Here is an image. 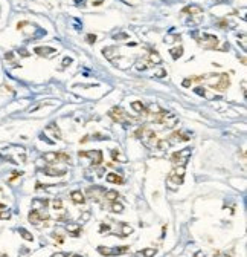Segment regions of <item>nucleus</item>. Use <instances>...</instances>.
<instances>
[{"mask_svg": "<svg viewBox=\"0 0 247 257\" xmlns=\"http://www.w3.org/2000/svg\"><path fill=\"white\" fill-rule=\"evenodd\" d=\"M207 78L211 80H206L207 84L211 86L212 89H215L217 92H224L229 86H230V80H229V75L227 74H217V75H206Z\"/></svg>", "mask_w": 247, "mask_h": 257, "instance_id": "1", "label": "nucleus"}, {"mask_svg": "<svg viewBox=\"0 0 247 257\" xmlns=\"http://www.w3.org/2000/svg\"><path fill=\"white\" fill-rule=\"evenodd\" d=\"M153 118H149L153 122H156V124H162V126H166V127H169V128H173L175 127V124L179 122V120H177V116L173 115L171 112H166V110H159L157 113H154L151 115Z\"/></svg>", "mask_w": 247, "mask_h": 257, "instance_id": "2", "label": "nucleus"}, {"mask_svg": "<svg viewBox=\"0 0 247 257\" xmlns=\"http://www.w3.org/2000/svg\"><path fill=\"white\" fill-rule=\"evenodd\" d=\"M108 116H110L113 121L119 122V124H127L128 121L131 122L130 116H127V113L124 112L122 107H113V109H111V110L108 112Z\"/></svg>", "mask_w": 247, "mask_h": 257, "instance_id": "3", "label": "nucleus"}, {"mask_svg": "<svg viewBox=\"0 0 247 257\" xmlns=\"http://www.w3.org/2000/svg\"><path fill=\"white\" fill-rule=\"evenodd\" d=\"M189 156H191V148H185V150H181V152L173 153L171 161H173L175 165H185L188 162V159H189Z\"/></svg>", "mask_w": 247, "mask_h": 257, "instance_id": "4", "label": "nucleus"}, {"mask_svg": "<svg viewBox=\"0 0 247 257\" xmlns=\"http://www.w3.org/2000/svg\"><path fill=\"white\" fill-rule=\"evenodd\" d=\"M200 46L206 47V49H217L218 47V40L215 35H209V34H203L201 38H198Z\"/></svg>", "mask_w": 247, "mask_h": 257, "instance_id": "5", "label": "nucleus"}, {"mask_svg": "<svg viewBox=\"0 0 247 257\" xmlns=\"http://www.w3.org/2000/svg\"><path fill=\"white\" fill-rule=\"evenodd\" d=\"M79 158H90L93 165H98L102 162V153L99 150H93V152H79Z\"/></svg>", "mask_w": 247, "mask_h": 257, "instance_id": "6", "label": "nucleus"}, {"mask_svg": "<svg viewBox=\"0 0 247 257\" xmlns=\"http://www.w3.org/2000/svg\"><path fill=\"white\" fill-rule=\"evenodd\" d=\"M128 249V246H121V248H115V249H111V248H105V246H99L98 251L102 256H116V254H122V253H125V251Z\"/></svg>", "mask_w": 247, "mask_h": 257, "instance_id": "7", "label": "nucleus"}, {"mask_svg": "<svg viewBox=\"0 0 247 257\" xmlns=\"http://www.w3.org/2000/svg\"><path fill=\"white\" fill-rule=\"evenodd\" d=\"M47 219H49V214L40 213V211H37V210L31 211V214H29V222H32V223H38L41 221H47Z\"/></svg>", "mask_w": 247, "mask_h": 257, "instance_id": "8", "label": "nucleus"}, {"mask_svg": "<svg viewBox=\"0 0 247 257\" xmlns=\"http://www.w3.org/2000/svg\"><path fill=\"white\" fill-rule=\"evenodd\" d=\"M181 182H183V178H180V176H177L174 171L169 175V178H168V185L171 187V188H177Z\"/></svg>", "mask_w": 247, "mask_h": 257, "instance_id": "9", "label": "nucleus"}, {"mask_svg": "<svg viewBox=\"0 0 247 257\" xmlns=\"http://www.w3.org/2000/svg\"><path fill=\"white\" fill-rule=\"evenodd\" d=\"M66 171H67V168L66 167H63V168H53L52 165H49V167H46L44 168V173L46 175H50V176H63V175H66Z\"/></svg>", "mask_w": 247, "mask_h": 257, "instance_id": "10", "label": "nucleus"}, {"mask_svg": "<svg viewBox=\"0 0 247 257\" xmlns=\"http://www.w3.org/2000/svg\"><path fill=\"white\" fill-rule=\"evenodd\" d=\"M169 141H171V142H181V141H188V136H186V135H183L181 132L175 130V132L171 133Z\"/></svg>", "mask_w": 247, "mask_h": 257, "instance_id": "11", "label": "nucleus"}, {"mask_svg": "<svg viewBox=\"0 0 247 257\" xmlns=\"http://www.w3.org/2000/svg\"><path fill=\"white\" fill-rule=\"evenodd\" d=\"M111 158H113L115 161H117V162H127L128 161V158L125 156V155H122V152L117 150V148L111 150Z\"/></svg>", "mask_w": 247, "mask_h": 257, "instance_id": "12", "label": "nucleus"}, {"mask_svg": "<svg viewBox=\"0 0 247 257\" xmlns=\"http://www.w3.org/2000/svg\"><path fill=\"white\" fill-rule=\"evenodd\" d=\"M70 197H72V201H73L75 203H84V202H85V197H84V194H83L79 190L72 191V193H70Z\"/></svg>", "mask_w": 247, "mask_h": 257, "instance_id": "13", "label": "nucleus"}, {"mask_svg": "<svg viewBox=\"0 0 247 257\" xmlns=\"http://www.w3.org/2000/svg\"><path fill=\"white\" fill-rule=\"evenodd\" d=\"M108 182H111V184H124V179H122V176L119 175H116V173H108L107 175V178H105Z\"/></svg>", "mask_w": 247, "mask_h": 257, "instance_id": "14", "label": "nucleus"}, {"mask_svg": "<svg viewBox=\"0 0 247 257\" xmlns=\"http://www.w3.org/2000/svg\"><path fill=\"white\" fill-rule=\"evenodd\" d=\"M169 54L173 55L174 60H177V58H180V57H181V54H183V47H181V46H179V47H173V49L169 51Z\"/></svg>", "mask_w": 247, "mask_h": 257, "instance_id": "15", "label": "nucleus"}, {"mask_svg": "<svg viewBox=\"0 0 247 257\" xmlns=\"http://www.w3.org/2000/svg\"><path fill=\"white\" fill-rule=\"evenodd\" d=\"M47 132H52L55 138H61V132H60V128H58V126H55V124L47 126Z\"/></svg>", "mask_w": 247, "mask_h": 257, "instance_id": "16", "label": "nucleus"}, {"mask_svg": "<svg viewBox=\"0 0 247 257\" xmlns=\"http://www.w3.org/2000/svg\"><path fill=\"white\" fill-rule=\"evenodd\" d=\"M105 199H107V201H110V202L117 201V191H116V190H110V191H107V193H105Z\"/></svg>", "mask_w": 247, "mask_h": 257, "instance_id": "17", "label": "nucleus"}, {"mask_svg": "<svg viewBox=\"0 0 247 257\" xmlns=\"http://www.w3.org/2000/svg\"><path fill=\"white\" fill-rule=\"evenodd\" d=\"M131 109L139 112V113H142V112H145V106L141 103V101H134V103L131 104Z\"/></svg>", "mask_w": 247, "mask_h": 257, "instance_id": "18", "label": "nucleus"}, {"mask_svg": "<svg viewBox=\"0 0 247 257\" xmlns=\"http://www.w3.org/2000/svg\"><path fill=\"white\" fill-rule=\"evenodd\" d=\"M35 52L37 54H53L55 49H52V47H35Z\"/></svg>", "mask_w": 247, "mask_h": 257, "instance_id": "19", "label": "nucleus"}, {"mask_svg": "<svg viewBox=\"0 0 247 257\" xmlns=\"http://www.w3.org/2000/svg\"><path fill=\"white\" fill-rule=\"evenodd\" d=\"M185 171H186V167H185V165H179V167L174 168V173H175L177 176H180V178H183V176H185Z\"/></svg>", "mask_w": 247, "mask_h": 257, "instance_id": "20", "label": "nucleus"}, {"mask_svg": "<svg viewBox=\"0 0 247 257\" xmlns=\"http://www.w3.org/2000/svg\"><path fill=\"white\" fill-rule=\"evenodd\" d=\"M149 61H151V63H160V61H162V58L159 57L157 52H151V54H149Z\"/></svg>", "mask_w": 247, "mask_h": 257, "instance_id": "21", "label": "nucleus"}, {"mask_svg": "<svg viewBox=\"0 0 247 257\" xmlns=\"http://www.w3.org/2000/svg\"><path fill=\"white\" fill-rule=\"evenodd\" d=\"M67 231L76 236L78 231H79V227H78V225H75V223H70V225H67Z\"/></svg>", "mask_w": 247, "mask_h": 257, "instance_id": "22", "label": "nucleus"}, {"mask_svg": "<svg viewBox=\"0 0 247 257\" xmlns=\"http://www.w3.org/2000/svg\"><path fill=\"white\" fill-rule=\"evenodd\" d=\"M111 210H113L115 213H121V211L124 210V205H122V203H119V202H116V201H115V202H113V205H111Z\"/></svg>", "mask_w": 247, "mask_h": 257, "instance_id": "23", "label": "nucleus"}, {"mask_svg": "<svg viewBox=\"0 0 247 257\" xmlns=\"http://www.w3.org/2000/svg\"><path fill=\"white\" fill-rule=\"evenodd\" d=\"M145 257H154L156 256V249L154 248H147V249H143V253H142Z\"/></svg>", "mask_w": 247, "mask_h": 257, "instance_id": "24", "label": "nucleus"}, {"mask_svg": "<svg viewBox=\"0 0 247 257\" xmlns=\"http://www.w3.org/2000/svg\"><path fill=\"white\" fill-rule=\"evenodd\" d=\"M18 231H20L21 236H23V239H26V240H32V239H34V237H32V234L28 233V231H26V230H23V228H20Z\"/></svg>", "mask_w": 247, "mask_h": 257, "instance_id": "25", "label": "nucleus"}, {"mask_svg": "<svg viewBox=\"0 0 247 257\" xmlns=\"http://www.w3.org/2000/svg\"><path fill=\"white\" fill-rule=\"evenodd\" d=\"M52 207L55 208V210H60V208H63V202L60 199H55V201H53V203H52Z\"/></svg>", "mask_w": 247, "mask_h": 257, "instance_id": "26", "label": "nucleus"}, {"mask_svg": "<svg viewBox=\"0 0 247 257\" xmlns=\"http://www.w3.org/2000/svg\"><path fill=\"white\" fill-rule=\"evenodd\" d=\"M131 231H133V230H131L130 227H128V225H122V234H124V236L130 234Z\"/></svg>", "mask_w": 247, "mask_h": 257, "instance_id": "27", "label": "nucleus"}, {"mask_svg": "<svg viewBox=\"0 0 247 257\" xmlns=\"http://www.w3.org/2000/svg\"><path fill=\"white\" fill-rule=\"evenodd\" d=\"M53 237H55V240H57L58 243H64V237H63L61 234H55Z\"/></svg>", "mask_w": 247, "mask_h": 257, "instance_id": "28", "label": "nucleus"}, {"mask_svg": "<svg viewBox=\"0 0 247 257\" xmlns=\"http://www.w3.org/2000/svg\"><path fill=\"white\" fill-rule=\"evenodd\" d=\"M99 231H101V233H104V231H110V227H108L107 223H102V225H101V228H99Z\"/></svg>", "mask_w": 247, "mask_h": 257, "instance_id": "29", "label": "nucleus"}, {"mask_svg": "<svg viewBox=\"0 0 247 257\" xmlns=\"http://www.w3.org/2000/svg\"><path fill=\"white\" fill-rule=\"evenodd\" d=\"M95 40H96V35H95V34H89V35H87V41H89V43H93Z\"/></svg>", "mask_w": 247, "mask_h": 257, "instance_id": "30", "label": "nucleus"}, {"mask_svg": "<svg viewBox=\"0 0 247 257\" xmlns=\"http://www.w3.org/2000/svg\"><path fill=\"white\" fill-rule=\"evenodd\" d=\"M192 81H194L192 78H186V81H183V86H185V87H188V86H189Z\"/></svg>", "mask_w": 247, "mask_h": 257, "instance_id": "31", "label": "nucleus"}, {"mask_svg": "<svg viewBox=\"0 0 247 257\" xmlns=\"http://www.w3.org/2000/svg\"><path fill=\"white\" fill-rule=\"evenodd\" d=\"M90 219V214L89 213H84V216H83V219H79V221H83V222H85V221H89Z\"/></svg>", "mask_w": 247, "mask_h": 257, "instance_id": "32", "label": "nucleus"}, {"mask_svg": "<svg viewBox=\"0 0 247 257\" xmlns=\"http://www.w3.org/2000/svg\"><path fill=\"white\" fill-rule=\"evenodd\" d=\"M9 213H0V219H9Z\"/></svg>", "mask_w": 247, "mask_h": 257, "instance_id": "33", "label": "nucleus"}, {"mask_svg": "<svg viewBox=\"0 0 247 257\" xmlns=\"http://www.w3.org/2000/svg\"><path fill=\"white\" fill-rule=\"evenodd\" d=\"M53 257H67V256H66V254H64V253H57V254H55V256H53Z\"/></svg>", "mask_w": 247, "mask_h": 257, "instance_id": "34", "label": "nucleus"}, {"mask_svg": "<svg viewBox=\"0 0 247 257\" xmlns=\"http://www.w3.org/2000/svg\"><path fill=\"white\" fill-rule=\"evenodd\" d=\"M6 60H12V52L6 54Z\"/></svg>", "mask_w": 247, "mask_h": 257, "instance_id": "35", "label": "nucleus"}, {"mask_svg": "<svg viewBox=\"0 0 247 257\" xmlns=\"http://www.w3.org/2000/svg\"><path fill=\"white\" fill-rule=\"evenodd\" d=\"M70 61H72L70 58H66V60H64V66H66V64H70Z\"/></svg>", "mask_w": 247, "mask_h": 257, "instance_id": "36", "label": "nucleus"}, {"mask_svg": "<svg viewBox=\"0 0 247 257\" xmlns=\"http://www.w3.org/2000/svg\"><path fill=\"white\" fill-rule=\"evenodd\" d=\"M195 257H205V254H203V253H197Z\"/></svg>", "mask_w": 247, "mask_h": 257, "instance_id": "37", "label": "nucleus"}, {"mask_svg": "<svg viewBox=\"0 0 247 257\" xmlns=\"http://www.w3.org/2000/svg\"><path fill=\"white\" fill-rule=\"evenodd\" d=\"M70 257H81V256H76V254H73V256H70Z\"/></svg>", "mask_w": 247, "mask_h": 257, "instance_id": "38", "label": "nucleus"}, {"mask_svg": "<svg viewBox=\"0 0 247 257\" xmlns=\"http://www.w3.org/2000/svg\"><path fill=\"white\" fill-rule=\"evenodd\" d=\"M0 208H5V205H3V203H0Z\"/></svg>", "mask_w": 247, "mask_h": 257, "instance_id": "39", "label": "nucleus"}]
</instances>
